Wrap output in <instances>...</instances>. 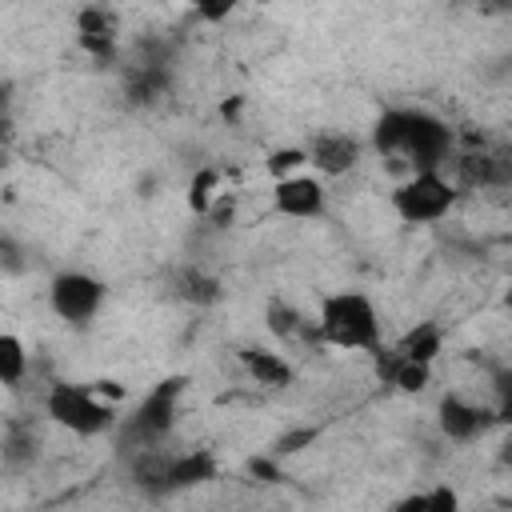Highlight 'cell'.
I'll return each mask as SVG.
<instances>
[{
	"mask_svg": "<svg viewBox=\"0 0 512 512\" xmlns=\"http://www.w3.org/2000/svg\"><path fill=\"white\" fill-rule=\"evenodd\" d=\"M372 152L412 172H440L452 156V128L424 108H388L372 124Z\"/></svg>",
	"mask_w": 512,
	"mask_h": 512,
	"instance_id": "cell-1",
	"label": "cell"
},
{
	"mask_svg": "<svg viewBox=\"0 0 512 512\" xmlns=\"http://www.w3.org/2000/svg\"><path fill=\"white\" fill-rule=\"evenodd\" d=\"M316 336L320 344H332V348H348V352H368L376 356L384 344H380V312L376 304L364 296V292H328L320 300V312H316Z\"/></svg>",
	"mask_w": 512,
	"mask_h": 512,
	"instance_id": "cell-2",
	"label": "cell"
},
{
	"mask_svg": "<svg viewBox=\"0 0 512 512\" xmlns=\"http://www.w3.org/2000/svg\"><path fill=\"white\" fill-rule=\"evenodd\" d=\"M216 480V456L204 448L192 452H168V448H144L132 452V484L144 496H176L188 488H200Z\"/></svg>",
	"mask_w": 512,
	"mask_h": 512,
	"instance_id": "cell-3",
	"label": "cell"
},
{
	"mask_svg": "<svg viewBox=\"0 0 512 512\" xmlns=\"http://www.w3.org/2000/svg\"><path fill=\"white\" fill-rule=\"evenodd\" d=\"M180 396H184V376H168L160 380L128 416H120L116 432H120V448L124 452H144V448H164L172 428H176V412H180Z\"/></svg>",
	"mask_w": 512,
	"mask_h": 512,
	"instance_id": "cell-4",
	"label": "cell"
},
{
	"mask_svg": "<svg viewBox=\"0 0 512 512\" xmlns=\"http://www.w3.org/2000/svg\"><path fill=\"white\" fill-rule=\"evenodd\" d=\"M44 416L52 424H60L64 432L84 436V440L88 436H104V432H112L120 424V412L92 384H68V380H60V384L48 388Z\"/></svg>",
	"mask_w": 512,
	"mask_h": 512,
	"instance_id": "cell-5",
	"label": "cell"
},
{
	"mask_svg": "<svg viewBox=\"0 0 512 512\" xmlns=\"http://www.w3.org/2000/svg\"><path fill=\"white\" fill-rule=\"evenodd\" d=\"M456 200L460 188L444 172H412L392 188V212L404 224H436L456 208Z\"/></svg>",
	"mask_w": 512,
	"mask_h": 512,
	"instance_id": "cell-6",
	"label": "cell"
},
{
	"mask_svg": "<svg viewBox=\"0 0 512 512\" xmlns=\"http://www.w3.org/2000/svg\"><path fill=\"white\" fill-rule=\"evenodd\" d=\"M108 300V284L88 272H56L48 284V308L68 328H84L96 320V312Z\"/></svg>",
	"mask_w": 512,
	"mask_h": 512,
	"instance_id": "cell-7",
	"label": "cell"
},
{
	"mask_svg": "<svg viewBox=\"0 0 512 512\" xmlns=\"http://www.w3.org/2000/svg\"><path fill=\"white\" fill-rule=\"evenodd\" d=\"M496 420H500V416H496L488 404H476V400H468V396H460V392H444L440 404H436V424H440V432H444L452 444H472V440H480Z\"/></svg>",
	"mask_w": 512,
	"mask_h": 512,
	"instance_id": "cell-8",
	"label": "cell"
},
{
	"mask_svg": "<svg viewBox=\"0 0 512 512\" xmlns=\"http://www.w3.org/2000/svg\"><path fill=\"white\" fill-rule=\"evenodd\" d=\"M272 208H276L280 216H288V220H316V216H324V208H328V192H324V184H320L316 176L296 172V176L276 180V188H272Z\"/></svg>",
	"mask_w": 512,
	"mask_h": 512,
	"instance_id": "cell-9",
	"label": "cell"
},
{
	"mask_svg": "<svg viewBox=\"0 0 512 512\" xmlns=\"http://www.w3.org/2000/svg\"><path fill=\"white\" fill-rule=\"evenodd\" d=\"M304 156H308V164H312L320 176H344V172L356 168V160H360V140H356L352 132L328 128V132H316V136H312V144L304 148Z\"/></svg>",
	"mask_w": 512,
	"mask_h": 512,
	"instance_id": "cell-10",
	"label": "cell"
},
{
	"mask_svg": "<svg viewBox=\"0 0 512 512\" xmlns=\"http://www.w3.org/2000/svg\"><path fill=\"white\" fill-rule=\"evenodd\" d=\"M172 296L184 300V304H216L220 300V280L208 276L196 264H184V268L172 272Z\"/></svg>",
	"mask_w": 512,
	"mask_h": 512,
	"instance_id": "cell-11",
	"label": "cell"
},
{
	"mask_svg": "<svg viewBox=\"0 0 512 512\" xmlns=\"http://www.w3.org/2000/svg\"><path fill=\"white\" fill-rule=\"evenodd\" d=\"M240 360H244L248 376H252L256 384H264V388H284V384H292V376H296L292 364H288L280 352H268V348H244Z\"/></svg>",
	"mask_w": 512,
	"mask_h": 512,
	"instance_id": "cell-12",
	"label": "cell"
},
{
	"mask_svg": "<svg viewBox=\"0 0 512 512\" xmlns=\"http://www.w3.org/2000/svg\"><path fill=\"white\" fill-rule=\"evenodd\" d=\"M444 348V332L436 328V324H416L396 348H388L396 360H408V364H424V368H432V360H436V352Z\"/></svg>",
	"mask_w": 512,
	"mask_h": 512,
	"instance_id": "cell-13",
	"label": "cell"
},
{
	"mask_svg": "<svg viewBox=\"0 0 512 512\" xmlns=\"http://www.w3.org/2000/svg\"><path fill=\"white\" fill-rule=\"evenodd\" d=\"M268 328H272V336H280V340H308V344H320L316 324L304 320V316H300L292 304H284V300H272V304H268Z\"/></svg>",
	"mask_w": 512,
	"mask_h": 512,
	"instance_id": "cell-14",
	"label": "cell"
},
{
	"mask_svg": "<svg viewBox=\"0 0 512 512\" xmlns=\"http://www.w3.org/2000/svg\"><path fill=\"white\" fill-rule=\"evenodd\" d=\"M0 456H4L8 468H24V464H32V460L40 456V436H36V428H32V424H12V428L4 432Z\"/></svg>",
	"mask_w": 512,
	"mask_h": 512,
	"instance_id": "cell-15",
	"label": "cell"
},
{
	"mask_svg": "<svg viewBox=\"0 0 512 512\" xmlns=\"http://www.w3.org/2000/svg\"><path fill=\"white\" fill-rule=\"evenodd\" d=\"M76 24H80V40H84L92 52H112V44H116V20H112V12H104V8H84Z\"/></svg>",
	"mask_w": 512,
	"mask_h": 512,
	"instance_id": "cell-16",
	"label": "cell"
},
{
	"mask_svg": "<svg viewBox=\"0 0 512 512\" xmlns=\"http://www.w3.org/2000/svg\"><path fill=\"white\" fill-rule=\"evenodd\" d=\"M28 372V348L20 336L12 332H0V388H20Z\"/></svg>",
	"mask_w": 512,
	"mask_h": 512,
	"instance_id": "cell-17",
	"label": "cell"
},
{
	"mask_svg": "<svg viewBox=\"0 0 512 512\" xmlns=\"http://www.w3.org/2000/svg\"><path fill=\"white\" fill-rule=\"evenodd\" d=\"M304 164H308L304 148H276V152L268 156V172H272L276 180H284V176H296V168H304Z\"/></svg>",
	"mask_w": 512,
	"mask_h": 512,
	"instance_id": "cell-18",
	"label": "cell"
},
{
	"mask_svg": "<svg viewBox=\"0 0 512 512\" xmlns=\"http://www.w3.org/2000/svg\"><path fill=\"white\" fill-rule=\"evenodd\" d=\"M420 508L424 512H460V496L452 484H436V488L420 492Z\"/></svg>",
	"mask_w": 512,
	"mask_h": 512,
	"instance_id": "cell-19",
	"label": "cell"
},
{
	"mask_svg": "<svg viewBox=\"0 0 512 512\" xmlns=\"http://www.w3.org/2000/svg\"><path fill=\"white\" fill-rule=\"evenodd\" d=\"M208 188H212V172H200V180H196V184H192V192H188V200H192V208H196V212H204V208H208V196H212Z\"/></svg>",
	"mask_w": 512,
	"mask_h": 512,
	"instance_id": "cell-20",
	"label": "cell"
},
{
	"mask_svg": "<svg viewBox=\"0 0 512 512\" xmlns=\"http://www.w3.org/2000/svg\"><path fill=\"white\" fill-rule=\"evenodd\" d=\"M12 92H16V88H12V80H4V76H0V120H8V112H12V100H16Z\"/></svg>",
	"mask_w": 512,
	"mask_h": 512,
	"instance_id": "cell-21",
	"label": "cell"
},
{
	"mask_svg": "<svg viewBox=\"0 0 512 512\" xmlns=\"http://www.w3.org/2000/svg\"><path fill=\"white\" fill-rule=\"evenodd\" d=\"M392 512H424V508H420V492H412V496L396 500V504H392Z\"/></svg>",
	"mask_w": 512,
	"mask_h": 512,
	"instance_id": "cell-22",
	"label": "cell"
}]
</instances>
